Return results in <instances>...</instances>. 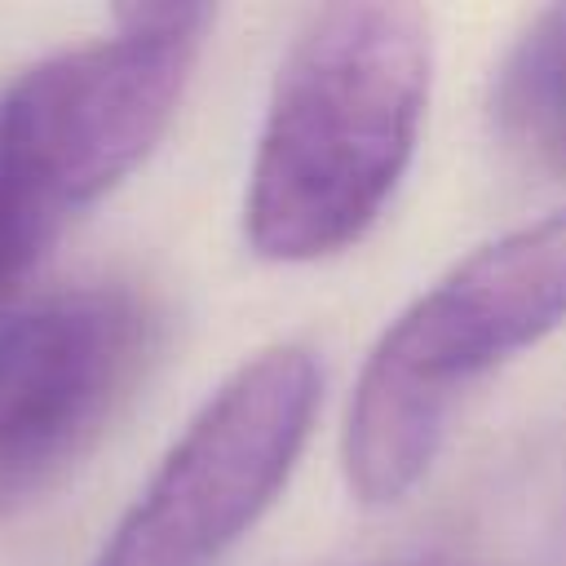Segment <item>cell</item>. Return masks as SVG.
<instances>
[{
    "mask_svg": "<svg viewBox=\"0 0 566 566\" xmlns=\"http://www.w3.org/2000/svg\"><path fill=\"white\" fill-rule=\"evenodd\" d=\"M323 367L305 345L239 363L168 447L93 566H212L292 478Z\"/></svg>",
    "mask_w": 566,
    "mask_h": 566,
    "instance_id": "277c9868",
    "label": "cell"
},
{
    "mask_svg": "<svg viewBox=\"0 0 566 566\" xmlns=\"http://www.w3.org/2000/svg\"><path fill=\"white\" fill-rule=\"evenodd\" d=\"M433 566H447V562H433Z\"/></svg>",
    "mask_w": 566,
    "mask_h": 566,
    "instance_id": "ba28073f",
    "label": "cell"
},
{
    "mask_svg": "<svg viewBox=\"0 0 566 566\" xmlns=\"http://www.w3.org/2000/svg\"><path fill=\"white\" fill-rule=\"evenodd\" d=\"M500 137L544 172L566 177V4L539 9L491 84Z\"/></svg>",
    "mask_w": 566,
    "mask_h": 566,
    "instance_id": "8992f818",
    "label": "cell"
},
{
    "mask_svg": "<svg viewBox=\"0 0 566 566\" xmlns=\"http://www.w3.org/2000/svg\"><path fill=\"white\" fill-rule=\"evenodd\" d=\"M208 4H124L106 40L27 66L0 97V150L66 221L115 190L168 133Z\"/></svg>",
    "mask_w": 566,
    "mask_h": 566,
    "instance_id": "3957f363",
    "label": "cell"
},
{
    "mask_svg": "<svg viewBox=\"0 0 566 566\" xmlns=\"http://www.w3.org/2000/svg\"><path fill=\"white\" fill-rule=\"evenodd\" d=\"M433 84L416 4H327L287 44L256 137L243 239L301 265L354 248L411 168Z\"/></svg>",
    "mask_w": 566,
    "mask_h": 566,
    "instance_id": "6da1fadb",
    "label": "cell"
},
{
    "mask_svg": "<svg viewBox=\"0 0 566 566\" xmlns=\"http://www.w3.org/2000/svg\"><path fill=\"white\" fill-rule=\"evenodd\" d=\"M150 345V305L115 283L71 287L0 318V522L106 433Z\"/></svg>",
    "mask_w": 566,
    "mask_h": 566,
    "instance_id": "5b68a950",
    "label": "cell"
},
{
    "mask_svg": "<svg viewBox=\"0 0 566 566\" xmlns=\"http://www.w3.org/2000/svg\"><path fill=\"white\" fill-rule=\"evenodd\" d=\"M566 323V208L526 221L420 292L371 345L340 433L363 504L402 500L438 460L460 402Z\"/></svg>",
    "mask_w": 566,
    "mask_h": 566,
    "instance_id": "7a4b0ae2",
    "label": "cell"
},
{
    "mask_svg": "<svg viewBox=\"0 0 566 566\" xmlns=\"http://www.w3.org/2000/svg\"><path fill=\"white\" fill-rule=\"evenodd\" d=\"M57 226L62 217L13 172V164L0 150V318H4V301L18 292L27 270L44 256Z\"/></svg>",
    "mask_w": 566,
    "mask_h": 566,
    "instance_id": "52a82bcc",
    "label": "cell"
}]
</instances>
